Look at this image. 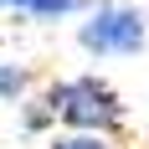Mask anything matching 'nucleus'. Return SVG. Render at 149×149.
I'll return each instance as SVG.
<instances>
[{
  "instance_id": "39448f33",
  "label": "nucleus",
  "mask_w": 149,
  "mask_h": 149,
  "mask_svg": "<svg viewBox=\"0 0 149 149\" xmlns=\"http://www.w3.org/2000/svg\"><path fill=\"white\" fill-rule=\"evenodd\" d=\"M21 108H26V113H21V129H26V134H46V129L57 123L52 108H46V98H26Z\"/></svg>"
},
{
  "instance_id": "20e7f679",
  "label": "nucleus",
  "mask_w": 149,
  "mask_h": 149,
  "mask_svg": "<svg viewBox=\"0 0 149 149\" xmlns=\"http://www.w3.org/2000/svg\"><path fill=\"white\" fill-rule=\"evenodd\" d=\"M26 93H31V72L26 67H15V62H0V103H26Z\"/></svg>"
},
{
  "instance_id": "f257e3e1",
  "label": "nucleus",
  "mask_w": 149,
  "mask_h": 149,
  "mask_svg": "<svg viewBox=\"0 0 149 149\" xmlns=\"http://www.w3.org/2000/svg\"><path fill=\"white\" fill-rule=\"evenodd\" d=\"M41 98H46V108H52V118L67 123L72 134H103V139H113L123 129V118H129V113H123V98L108 88L103 77H93V72L57 77Z\"/></svg>"
},
{
  "instance_id": "423d86ee",
  "label": "nucleus",
  "mask_w": 149,
  "mask_h": 149,
  "mask_svg": "<svg viewBox=\"0 0 149 149\" xmlns=\"http://www.w3.org/2000/svg\"><path fill=\"white\" fill-rule=\"evenodd\" d=\"M46 149H113L103 134H52Z\"/></svg>"
},
{
  "instance_id": "f03ea898",
  "label": "nucleus",
  "mask_w": 149,
  "mask_h": 149,
  "mask_svg": "<svg viewBox=\"0 0 149 149\" xmlns=\"http://www.w3.org/2000/svg\"><path fill=\"white\" fill-rule=\"evenodd\" d=\"M77 41H82L88 57H139L144 41H149V21L134 5L108 0V5H98V10L77 26Z\"/></svg>"
},
{
  "instance_id": "7ed1b4c3",
  "label": "nucleus",
  "mask_w": 149,
  "mask_h": 149,
  "mask_svg": "<svg viewBox=\"0 0 149 149\" xmlns=\"http://www.w3.org/2000/svg\"><path fill=\"white\" fill-rule=\"evenodd\" d=\"M0 5L15 10V15H31V21H62L77 5H88V0H0Z\"/></svg>"
}]
</instances>
